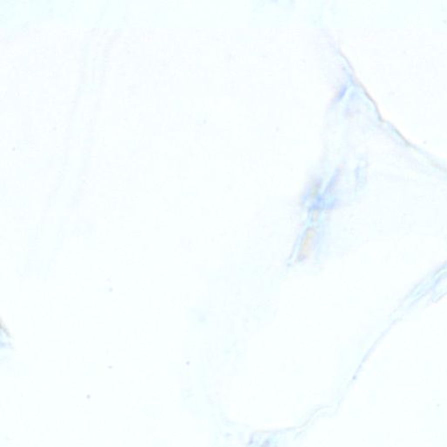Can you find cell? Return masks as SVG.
Masks as SVG:
<instances>
[{
  "label": "cell",
  "mask_w": 447,
  "mask_h": 447,
  "mask_svg": "<svg viewBox=\"0 0 447 447\" xmlns=\"http://www.w3.org/2000/svg\"><path fill=\"white\" fill-rule=\"evenodd\" d=\"M317 229L316 226H310L306 229L302 240L300 244L299 251L297 254V260L302 262L303 260L308 258L313 249L314 238L316 237Z\"/></svg>",
  "instance_id": "1"
}]
</instances>
